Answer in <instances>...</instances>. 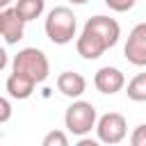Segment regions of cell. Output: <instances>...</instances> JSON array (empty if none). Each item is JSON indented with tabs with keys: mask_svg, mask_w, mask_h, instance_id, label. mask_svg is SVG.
<instances>
[{
	"mask_svg": "<svg viewBox=\"0 0 146 146\" xmlns=\"http://www.w3.org/2000/svg\"><path fill=\"white\" fill-rule=\"evenodd\" d=\"M84 30H89L91 34H96V36L105 43L107 50L114 48V46L119 43V36H121L119 23H116L114 18H110V16H94V18H89V21L84 23Z\"/></svg>",
	"mask_w": 146,
	"mask_h": 146,
	"instance_id": "8992f818",
	"label": "cell"
},
{
	"mask_svg": "<svg viewBox=\"0 0 146 146\" xmlns=\"http://www.w3.org/2000/svg\"><path fill=\"white\" fill-rule=\"evenodd\" d=\"M94 87L100 94H110L112 96V94H116V91H121L125 87V75L116 66H103L94 75Z\"/></svg>",
	"mask_w": 146,
	"mask_h": 146,
	"instance_id": "52a82bcc",
	"label": "cell"
},
{
	"mask_svg": "<svg viewBox=\"0 0 146 146\" xmlns=\"http://www.w3.org/2000/svg\"><path fill=\"white\" fill-rule=\"evenodd\" d=\"M2 14H5V9H0V30H2Z\"/></svg>",
	"mask_w": 146,
	"mask_h": 146,
	"instance_id": "44dd1931",
	"label": "cell"
},
{
	"mask_svg": "<svg viewBox=\"0 0 146 146\" xmlns=\"http://www.w3.org/2000/svg\"><path fill=\"white\" fill-rule=\"evenodd\" d=\"M11 119V103L0 96V123H7Z\"/></svg>",
	"mask_w": 146,
	"mask_h": 146,
	"instance_id": "e0dca14e",
	"label": "cell"
},
{
	"mask_svg": "<svg viewBox=\"0 0 146 146\" xmlns=\"http://www.w3.org/2000/svg\"><path fill=\"white\" fill-rule=\"evenodd\" d=\"M43 30H46V36L52 43H57V46L71 43L73 36H75V30H78L75 14L68 7H55V9L48 11L46 23H43Z\"/></svg>",
	"mask_w": 146,
	"mask_h": 146,
	"instance_id": "6da1fadb",
	"label": "cell"
},
{
	"mask_svg": "<svg viewBox=\"0 0 146 146\" xmlns=\"http://www.w3.org/2000/svg\"><path fill=\"white\" fill-rule=\"evenodd\" d=\"M11 71L16 73H23L27 78H32L36 84L43 82L50 73V64H48V57L43 55V50L39 48H23L14 55L11 59Z\"/></svg>",
	"mask_w": 146,
	"mask_h": 146,
	"instance_id": "7a4b0ae2",
	"label": "cell"
},
{
	"mask_svg": "<svg viewBox=\"0 0 146 146\" xmlns=\"http://www.w3.org/2000/svg\"><path fill=\"white\" fill-rule=\"evenodd\" d=\"M75 50H78V55H80L82 59H98V57H103V52H105L107 48H105V43H103L96 34H91L89 30L82 27V34H80L78 41H75Z\"/></svg>",
	"mask_w": 146,
	"mask_h": 146,
	"instance_id": "9c48e42d",
	"label": "cell"
},
{
	"mask_svg": "<svg viewBox=\"0 0 146 146\" xmlns=\"http://www.w3.org/2000/svg\"><path fill=\"white\" fill-rule=\"evenodd\" d=\"M43 146H68V137L62 130H52L43 137Z\"/></svg>",
	"mask_w": 146,
	"mask_h": 146,
	"instance_id": "5bb4252c",
	"label": "cell"
},
{
	"mask_svg": "<svg viewBox=\"0 0 146 146\" xmlns=\"http://www.w3.org/2000/svg\"><path fill=\"white\" fill-rule=\"evenodd\" d=\"M0 34H2V39H5L9 46H14V43H18V41L23 39V34H25V21L18 16V11H16L14 7H7V9H5Z\"/></svg>",
	"mask_w": 146,
	"mask_h": 146,
	"instance_id": "ba28073f",
	"label": "cell"
},
{
	"mask_svg": "<svg viewBox=\"0 0 146 146\" xmlns=\"http://www.w3.org/2000/svg\"><path fill=\"white\" fill-rule=\"evenodd\" d=\"M125 132H128V123H125V116L119 112H107L96 121V135H98V141L103 144H110V146L119 144L125 139Z\"/></svg>",
	"mask_w": 146,
	"mask_h": 146,
	"instance_id": "277c9868",
	"label": "cell"
},
{
	"mask_svg": "<svg viewBox=\"0 0 146 146\" xmlns=\"http://www.w3.org/2000/svg\"><path fill=\"white\" fill-rule=\"evenodd\" d=\"M68 2H73V5H87L89 0H68Z\"/></svg>",
	"mask_w": 146,
	"mask_h": 146,
	"instance_id": "ffe728a7",
	"label": "cell"
},
{
	"mask_svg": "<svg viewBox=\"0 0 146 146\" xmlns=\"http://www.w3.org/2000/svg\"><path fill=\"white\" fill-rule=\"evenodd\" d=\"M7 62H9V59H7V52H5V48H0V71L7 66Z\"/></svg>",
	"mask_w": 146,
	"mask_h": 146,
	"instance_id": "ac0fdd59",
	"label": "cell"
},
{
	"mask_svg": "<svg viewBox=\"0 0 146 146\" xmlns=\"http://www.w3.org/2000/svg\"><path fill=\"white\" fill-rule=\"evenodd\" d=\"M57 89L66 98H80L87 89V80L75 71H62L57 75Z\"/></svg>",
	"mask_w": 146,
	"mask_h": 146,
	"instance_id": "30bf717a",
	"label": "cell"
},
{
	"mask_svg": "<svg viewBox=\"0 0 146 146\" xmlns=\"http://www.w3.org/2000/svg\"><path fill=\"white\" fill-rule=\"evenodd\" d=\"M135 2H137V0H105V5H107L112 11H119V14L130 11V9L135 7Z\"/></svg>",
	"mask_w": 146,
	"mask_h": 146,
	"instance_id": "9a60e30c",
	"label": "cell"
},
{
	"mask_svg": "<svg viewBox=\"0 0 146 146\" xmlns=\"http://www.w3.org/2000/svg\"><path fill=\"white\" fill-rule=\"evenodd\" d=\"M14 9L18 11V16H21L25 23H30V21H36V18L43 14L46 0H16Z\"/></svg>",
	"mask_w": 146,
	"mask_h": 146,
	"instance_id": "7c38bea8",
	"label": "cell"
},
{
	"mask_svg": "<svg viewBox=\"0 0 146 146\" xmlns=\"http://www.w3.org/2000/svg\"><path fill=\"white\" fill-rule=\"evenodd\" d=\"M96 107L87 100H73L68 107H66V114H64V125L71 135H78V137H84L87 132H91V128H96Z\"/></svg>",
	"mask_w": 146,
	"mask_h": 146,
	"instance_id": "3957f363",
	"label": "cell"
},
{
	"mask_svg": "<svg viewBox=\"0 0 146 146\" xmlns=\"http://www.w3.org/2000/svg\"><path fill=\"white\" fill-rule=\"evenodd\" d=\"M34 87H36V82H34L32 78L23 75V73L11 71V75L7 78V94H9L11 98H16V100H25V98H30L32 91H34Z\"/></svg>",
	"mask_w": 146,
	"mask_h": 146,
	"instance_id": "8fae6325",
	"label": "cell"
},
{
	"mask_svg": "<svg viewBox=\"0 0 146 146\" xmlns=\"http://www.w3.org/2000/svg\"><path fill=\"white\" fill-rule=\"evenodd\" d=\"M130 144H132V146H146V123H141V125H137V128L132 130Z\"/></svg>",
	"mask_w": 146,
	"mask_h": 146,
	"instance_id": "2e32d148",
	"label": "cell"
},
{
	"mask_svg": "<svg viewBox=\"0 0 146 146\" xmlns=\"http://www.w3.org/2000/svg\"><path fill=\"white\" fill-rule=\"evenodd\" d=\"M123 55L132 66H146V23H137L130 30Z\"/></svg>",
	"mask_w": 146,
	"mask_h": 146,
	"instance_id": "5b68a950",
	"label": "cell"
},
{
	"mask_svg": "<svg viewBox=\"0 0 146 146\" xmlns=\"http://www.w3.org/2000/svg\"><path fill=\"white\" fill-rule=\"evenodd\" d=\"M9 2H11V0H0V9H7V7H9Z\"/></svg>",
	"mask_w": 146,
	"mask_h": 146,
	"instance_id": "d6986e66",
	"label": "cell"
},
{
	"mask_svg": "<svg viewBox=\"0 0 146 146\" xmlns=\"http://www.w3.org/2000/svg\"><path fill=\"white\" fill-rule=\"evenodd\" d=\"M125 94H128V98L135 100V103H146V73L135 75V78L128 82Z\"/></svg>",
	"mask_w": 146,
	"mask_h": 146,
	"instance_id": "4fadbf2b",
	"label": "cell"
}]
</instances>
